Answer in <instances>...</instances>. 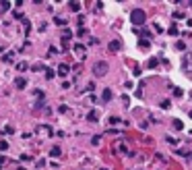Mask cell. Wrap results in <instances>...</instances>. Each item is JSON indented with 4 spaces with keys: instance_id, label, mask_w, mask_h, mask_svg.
<instances>
[{
    "instance_id": "obj_21",
    "label": "cell",
    "mask_w": 192,
    "mask_h": 170,
    "mask_svg": "<svg viewBox=\"0 0 192 170\" xmlns=\"http://www.w3.org/2000/svg\"><path fill=\"white\" fill-rule=\"evenodd\" d=\"M8 150V143L6 141H0V151H6Z\"/></svg>"
},
{
    "instance_id": "obj_22",
    "label": "cell",
    "mask_w": 192,
    "mask_h": 170,
    "mask_svg": "<svg viewBox=\"0 0 192 170\" xmlns=\"http://www.w3.org/2000/svg\"><path fill=\"white\" fill-rule=\"evenodd\" d=\"M99 141H101V137H99V135H95L93 139H91V143H93V145H99Z\"/></svg>"
},
{
    "instance_id": "obj_10",
    "label": "cell",
    "mask_w": 192,
    "mask_h": 170,
    "mask_svg": "<svg viewBox=\"0 0 192 170\" xmlns=\"http://www.w3.org/2000/svg\"><path fill=\"white\" fill-rule=\"evenodd\" d=\"M87 118H89V120H91V123H95V120H97V118H99V114H97V112H95V110H91V112H89V114H87Z\"/></svg>"
},
{
    "instance_id": "obj_7",
    "label": "cell",
    "mask_w": 192,
    "mask_h": 170,
    "mask_svg": "<svg viewBox=\"0 0 192 170\" xmlns=\"http://www.w3.org/2000/svg\"><path fill=\"white\" fill-rule=\"evenodd\" d=\"M101 100H103V102H110V100H112V89H103Z\"/></svg>"
},
{
    "instance_id": "obj_1",
    "label": "cell",
    "mask_w": 192,
    "mask_h": 170,
    "mask_svg": "<svg viewBox=\"0 0 192 170\" xmlns=\"http://www.w3.org/2000/svg\"><path fill=\"white\" fill-rule=\"evenodd\" d=\"M130 21L134 23V25H143L145 21H147V13L141 11V8H134V11L130 13Z\"/></svg>"
},
{
    "instance_id": "obj_27",
    "label": "cell",
    "mask_w": 192,
    "mask_h": 170,
    "mask_svg": "<svg viewBox=\"0 0 192 170\" xmlns=\"http://www.w3.org/2000/svg\"><path fill=\"white\" fill-rule=\"evenodd\" d=\"M31 68H33V71H43V68H46V67H43V64H33V67H31Z\"/></svg>"
},
{
    "instance_id": "obj_34",
    "label": "cell",
    "mask_w": 192,
    "mask_h": 170,
    "mask_svg": "<svg viewBox=\"0 0 192 170\" xmlns=\"http://www.w3.org/2000/svg\"><path fill=\"white\" fill-rule=\"evenodd\" d=\"M99 170H108V168H99Z\"/></svg>"
},
{
    "instance_id": "obj_19",
    "label": "cell",
    "mask_w": 192,
    "mask_h": 170,
    "mask_svg": "<svg viewBox=\"0 0 192 170\" xmlns=\"http://www.w3.org/2000/svg\"><path fill=\"white\" fill-rule=\"evenodd\" d=\"M17 68H19V71H27L29 64H27V62H19V64H17Z\"/></svg>"
},
{
    "instance_id": "obj_13",
    "label": "cell",
    "mask_w": 192,
    "mask_h": 170,
    "mask_svg": "<svg viewBox=\"0 0 192 170\" xmlns=\"http://www.w3.org/2000/svg\"><path fill=\"white\" fill-rule=\"evenodd\" d=\"M157 64H159V60H157V58H151V60L147 62V67H149V68H155Z\"/></svg>"
},
{
    "instance_id": "obj_23",
    "label": "cell",
    "mask_w": 192,
    "mask_h": 170,
    "mask_svg": "<svg viewBox=\"0 0 192 170\" xmlns=\"http://www.w3.org/2000/svg\"><path fill=\"white\" fill-rule=\"evenodd\" d=\"M176 48H178V50H182V52H184V50H186V44H184V41H178V44H176Z\"/></svg>"
},
{
    "instance_id": "obj_35",
    "label": "cell",
    "mask_w": 192,
    "mask_h": 170,
    "mask_svg": "<svg viewBox=\"0 0 192 170\" xmlns=\"http://www.w3.org/2000/svg\"><path fill=\"white\" fill-rule=\"evenodd\" d=\"M190 158H192V154H190Z\"/></svg>"
},
{
    "instance_id": "obj_3",
    "label": "cell",
    "mask_w": 192,
    "mask_h": 170,
    "mask_svg": "<svg viewBox=\"0 0 192 170\" xmlns=\"http://www.w3.org/2000/svg\"><path fill=\"white\" fill-rule=\"evenodd\" d=\"M182 71L188 73V75L192 73V54H190V52H186L184 58H182Z\"/></svg>"
},
{
    "instance_id": "obj_26",
    "label": "cell",
    "mask_w": 192,
    "mask_h": 170,
    "mask_svg": "<svg viewBox=\"0 0 192 170\" xmlns=\"http://www.w3.org/2000/svg\"><path fill=\"white\" fill-rule=\"evenodd\" d=\"M4 133H6V135H13L14 129H13V127H4Z\"/></svg>"
},
{
    "instance_id": "obj_4",
    "label": "cell",
    "mask_w": 192,
    "mask_h": 170,
    "mask_svg": "<svg viewBox=\"0 0 192 170\" xmlns=\"http://www.w3.org/2000/svg\"><path fill=\"white\" fill-rule=\"evenodd\" d=\"M72 50H75V54H76V56H81V58L87 54V48L83 46V44H75V46H72Z\"/></svg>"
},
{
    "instance_id": "obj_29",
    "label": "cell",
    "mask_w": 192,
    "mask_h": 170,
    "mask_svg": "<svg viewBox=\"0 0 192 170\" xmlns=\"http://www.w3.org/2000/svg\"><path fill=\"white\" fill-rule=\"evenodd\" d=\"M29 31H31V23H29V21H25V33H29Z\"/></svg>"
},
{
    "instance_id": "obj_17",
    "label": "cell",
    "mask_w": 192,
    "mask_h": 170,
    "mask_svg": "<svg viewBox=\"0 0 192 170\" xmlns=\"http://www.w3.org/2000/svg\"><path fill=\"white\" fill-rule=\"evenodd\" d=\"M70 11H81V2H70Z\"/></svg>"
},
{
    "instance_id": "obj_9",
    "label": "cell",
    "mask_w": 192,
    "mask_h": 170,
    "mask_svg": "<svg viewBox=\"0 0 192 170\" xmlns=\"http://www.w3.org/2000/svg\"><path fill=\"white\" fill-rule=\"evenodd\" d=\"M70 37H72V31H70V29H64V31H62V40H64V41H68Z\"/></svg>"
},
{
    "instance_id": "obj_32",
    "label": "cell",
    "mask_w": 192,
    "mask_h": 170,
    "mask_svg": "<svg viewBox=\"0 0 192 170\" xmlns=\"http://www.w3.org/2000/svg\"><path fill=\"white\" fill-rule=\"evenodd\" d=\"M161 108H170V100H163V102H161Z\"/></svg>"
},
{
    "instance_id": "obj_5",
    "label": "cell",
    "mask_w": 192,
    "mask_h": 170,
    "mask_svg": "<svg viewBox=\"0 0 192 170\" xmlns=\"http://www.w3.org/2000/svg\"><path fill=\"white\" fill-rule=\"evenodd\" d=\"M68 73H70V67H68V64H60V67H58V75H60V77H66Z\"/></svg>"
},
{
    "instance_id": "obj_25",
    "label": "cell",
    "mask_w": 192,
    "mask_h": 170,
    "mask_svg": "<svg viewBox=\"0 0 192 170\" xmlns=\"http://www.w3.org/2000/svg\"><path fill=\"white\" fill-rule=\"evenodd\" d=\"M56 23H58V25H66V19H62V17H56Z\"/></svg>"
},
{
    "instance_id": "obj_33",
    "label": "cell",
    "mask_w": 192,
    "mask_h": 170,
    "mask_svg": "<svg viewBox=\"0 0 192 170\" xmlns=\"http://www.w3.org/2000/svg\"><path fill=\"white\" fill-rule=\"evenodd\" d=\"M2 164H4V156H0V168H2Z\"/></svg>"
},
{
    "instance_id": "obj_2",
    "label": "cell",
    "mask_w": 192,
    "mask_h": 170,
    "mask_svg": "<svg viewBox=\"0 0 192 170\" xmlns=\"http://www.w3.org/2000/svg\"><path fill=\"white\" fill-rule=\"evenodd\" d=\"M93 73H95L97 77H103L105 73H108V62H103V60H97L95 64H93Z\"/></svg>"
},
{
    "instance_id": "obj_30",
    "label": "cell",
    "mask_w": 192,
    "mask_h": 170,
    "mask_svg": "<svg viewBox=\"0 0 192 170\" xmlns=\"http://www.w3.org/2000/svg\"><path fill=\"white\" fill-rule=\"evenodd\" d=\"M13 15H14V19H23V13H21V11H14Z\"/></svg>"
},
{
    "instance_id": "obj_20",
    "label": "cell",
    "mask_w": 192,
    "mask_h": 170,
    "mask_svg": "<svg viewBox=\"0 0 192 170\" xmlns=\"http://www.w3.org/2000/svg\"><path fill=\"white\" fill-rule=\"evenodd\" d=\"M13 58H14V54H13V52H8V54H4V62H13Z\"/></svg>"
},
{
    "instance_id": "obj_14",
    "label": "cell",
    "mask_w": 192,
    "mask_h": 170,
    "mask_svg": "<svg viewBox=\"0 0 192 170\" xmlns=\"http://www.w3.org/2000/svg\"><path fill=\"white\" fill-rule=\"evenodd\" d=\"M56 77V73L52 71V68H46V79H54Z\"/></svg>"
},
{
    "instance_id": "obj_12",
    "label": "cell",
    "mask_w": 192,
    "mask_h": 170,
    "mask_svg": "<svg viewBox=\"0 0 192 170\" xmlns=\"http://www.w3.org/2000/svg\"><path fill=\"white\" fill-rule=\"evenodd\" d=\"M14 85H17L19 89H23L25 85H27V81H25V79H17V81H14Z\"/></svg>"
},
{
    "instance_id": "obj_28",
    "label": "cell",
    "mask_w": 192,
    "mask_h": 170,
    "mask_svg": "<svg viewBox=\"0 0 192 170\" xmlns=\"http://www.w3.org/2000/svg\"><path fill=\"white\" fill-rule=\"evenodd\" d=\"M186 15L184 13H174V19H184Z\"/></svg>"
},
{
    "instance_id": "obj_11",
    "label": "cell",
    "mask_w": 192,
    "mask_h": 170,
    "mask_svg": "<svg viewBox=\"0 0 192 170\" xmlns=\"http://www.w3.org/2000/svg\"><path fill=\"white\" fill-rule=\"evenodd\" d=\"M174 127H176V131H182V129H184V124H182V120H180V118H174Z\"/></svg>"
},
{
    "instance_id": "obj_24",
    "label": "cell",
    "mask_w": 192,
    "mask_h": 170,
    "mask_svg": "<svg viewBox=\"0 0 192 170\" xmlns=\"http://www.w3.org/2000/svg\"><path fill=\"white\" fill-rule=\"evenodd\" d=\"M174 95H178V98H182V95H184V91H182L180 87H176V89H174Z\"/></svg>"
},
{
    "instance_id": "obj_31",
    "label": "cell",
    "mask_w": 192,
    "mask_h": 170,
    "mask_svg": "<svg viewBox=\"0 0 192 170\" xmlns=\"http://www.w3.org/2000/svg\"><path fill=\"white\" fill-rule=\"evenodd\" d=\"M110 123H112V124H116V123H120V118H118V116H112V118H110Z\"/></svg>"
},
{
    "instance_id": "obj_16",
    "label": "cell",
    "mask_w": 192,
    "mask_h": 170,
    "mask_svg": "<svg viewBox=\"0 0 192 170\" xmlns=\"http://www.w3.org/2000/svg\"><path fill=\"white\" fill-rule=\"evenodd\" d=\"M167 33H170V35H178L180 31H178V27H176V25H172V27L167 29Z\"/></svg>"
},
{
    "instance_id": "obj_18",
    "label": "cell",
    "mask_w": 192,
    "mask_h": 170,
    "mask_svg": "<svg viewBox=\"0 0 192 170\" xmlns=\"http://www.w3.org/2000/svg\"><path fill=\"white\" fill-rule=\"evenodd\" d=\"M50 154H52L54 158H58V156H60V147H58V145H56V147H52V151H50Z\"/></svg>"
},
{
    "instance_id": "obj_6",
    "label": "cell",
    "mask_w": 192,
    "mask_h": 170,
    "mask_svg": "<svg viewBox=\"0 0 192 170\" xmlns=\"http://www.w3.org/2000/svg\"><path fill=\"white\" fill-rule=\"evenodd\" d=\"M110 52H120V41L118 40L110 41Z\"/></svg>"
},
{
    "instance_id": "obj_8",
    "label": "cell",
    "mask_w": 192,
    "mask_h": 170,
    "mask_svg": "<svg viewBox=\"0 0 192 170\" xmlns=\"http://www.w3.org/2000/svg\"><path fill=\"white\" fill-rule=\"evenodd\" d=\"M138 46L143 48V50H149V48H151V41L149 40H138Z\"/></svg>"
},
{
    "instance_id": "obj_15",
    "label": "cell",
    "mask_w": 192,
    "mask_h": 170,
    "mask_svg": "<svg viewBox=\"0 0 192 170\" xmlns=\"http://www.w3.org/2000/svg\"><path fill=\"white\" fill-rule=\"evenodd\" d=\"M76 35H79V37H85V35H87V29H85V27H79V29H76Z\"/></svg>"
}]
</instances>
